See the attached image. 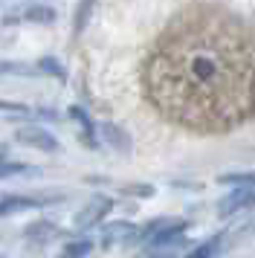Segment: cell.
Returning <instances> with one entry per match:
<instances>
[{
    "mask_svg": "<svg viewBox=\"0 0 255 258\" xmlns=\"http://www.w3.org/2000/svg\"><path fill=\"white\" fill-rule=\"evenodd\" d=\"M188 223L185 221H174V218H160V221L148 223L142 235H134L131 241H139V244H148L154 252H168V249H177L183 244V232Z\"/></svg>",
    "mask_w": 255,
    "mask_h": 258,
    "instance_id": "7a4b0ae2",
    "label": "cell"
},
{
    "mask_svg": "<svg viewBox=\"0 0 255 258\" xmlns=\"http://www.w3.org/2000/svg\"><path fill=\"white\" fill-rule=\"evenodd\" d=\"M220 241H223V235H212L209 241H203L200 246H195L192 252H185V255H180V258H212L220 249Z\"/></svg>",
    "mask_w": 255,
    "mask_h": 258,
    "instance_id": "9c48e42d",
    "label": "cell"
},
{
    "mask_svg": "<svg viewBox=\"0 0 255 258\" xmlns=\"http://www.w3.org/2000/svg\"><path fill=\"white\" fill-rule=\"evenodd\" d=\"M15 140L23 142V145H29V148H38V151H55L58 148L55 137L44 128H21L15 134Z\"/></svg>",
    "mask_w": 255,
    "mask_h": 258,
    "instance_id": "5b68a950",
    "label": "cell"
},
{
    "mask_svg": "<svg viewBox=\"0 0 255 258\" xmlns=\"http://www.w3.org/2000/svg\"><path fill=\"white\" fill-rule=\"evenodd\" d=\"M255 206V177L249 183H243V186H235L229 195H223L218 200V212L226 218V215H235V212L241 209H252Z\"/></svg>",
    "mask_w": 255,
    "mask_h": 258,
    "instance_id": "3957f363",
    "label": "cell"
},
{
    "mask_svg": "<svg viewBox=\"0 0 255 258\" xmlns=\"http://www.w3.org/2000/svg\"><path fill=\"white\" fill-rule=\"evenodd\" d=\"M26 238H29V244H46V241L55 238V223H49V221L32 223V226L26 229Z\"/></svg>",
    "mask_w": 255,
    "mask_h": 258,
    "instance_id": "52a82bcc",
    "label": "cell"
},
{
    "mask_svg": "<svg viewBox=\"0 0 255 258\" xmlns=\"http://www.w3.org/2000/svg\"><path fill=\"white\" fill-rule=\"evenodd\" d=\"M90 249H93L90 241H73V244L64 246L61 258H87V255H90Z\"/></svg>",
    "mask_w": 255,
    "mask_h": 258,
    "instance_id": "7c38bea8",
    "label": "cell"
},
{
    "mask_svg": "<svg viewBox=\"0 0 255 258\" xmlns=\"http://www.w3.org/2000/svg\"><path fill=\"white\" fill-rule=\"evenodd\" d=\"M26 209H41V200H38V198H26V195H12V198L0 200V215L26 212Z\"/></svg>",
    "mask_w": 255,
    "mask_h": 258,
    "instance_id": "8992f818",
    "label": "cell"
},
{
    "mask_svg": "<svg viewBox=\"0 0 255 258\" xmlns=\"http://www.w3.org/2000/svg\"><path fill=\"white\" fill-rule=\"evenodd\" d=\"M70 116L76 119L81 125V140L87 142V145H96V134H93V122H90V116L81 110V107H70Z\"/></svg>",
    "mask_w": 255,
    "mask_h": 258,
    "instance_id": "30bf717a",
    "label": "cell"
},
{
    "mask_svg": "<svg viewBox=\"0 0 255 258\" xmlns=\"http://www.w3.org/2000/svg\"><path fill=\"white\" fill-rule=\"evenodd\" d=\"M26 165L23 163H9V160H0V180L3 177H15V174H23Z\"/></svg>",
    "mask_w": 255,
    "mask_h": 258,
    "instance_id": "5bb4252c",
    "label": "cell"
},
{
    "mask_svg": "<svg viewBox=\"0 0 255 258\" xmlns=\"http://www.w3.org/2000/svg\"><path fill=\"white\" fill-rule=\"evenodd\" d=\"M139 258H174V249H168V252H148V255H139Z\"/></svg>",
    "mask_w": 255,
    "mask_h": 258,
    "instance_id": "ac0fdd59",
    "label": "cell"
},
{
    "mask_svg": "<svg viewBox=\"0 0 255 258\" xmlns=\"http://www.w3.org/2000/svg\"><path fill=\"white\" fill-rule=\"evenodd\" d=\"M32 67L26 64H15V61H0V76H32Z\"/></svg>",
    "mask_w": 255,
    "mask_h": 258,
    "instance_id": "4fadbf2b",
    "label": "cell"
},
{
    "mask_svg": "<svg viewBox=\"0 0 255 258\" xmlns=\"http://www.w3.org/2000/svg\"><path fill=\"white\" fill-rule=\"evenodd\" d=\"M38 70H41V73H52V76H58V79H64V70L58 67L55 58H44L41 64H38Z\"/></svg>",
    "mask_w": 255,
    "mask_h": 258,
    "instance_id": "2e32d148",
    "label": "cell"
},
{
    "mask_svg": "<svg viewBox=\"0 0 255 258\" xmlns=\"http://www.w3.org/2000/svg\"><path fill=\"white\" fill-rule=\"evenodd\" d=\"M134 226H131V223H113V226H107V229H104V235H102V244L104 246H110V244H116V241H122V238H134Z\"/></svg>",
    "mask_w": 255,
    "mask_h": 258,
    "instance_id": "ba28073f",
    "label": "cell"
},
{
    "mask_svg": "<svg viewBox=\"0 0 255 258\" xmlns=\"http://www.w3.org/2000/svg\"><path fill=\"white\" fill-rule=\"evenodd\" d=\"M90 6H93V0H81L79 15H76V35H79L81 29H84V21H87V12H90Z\"/></svg>",
    "mask_w": 255,
    "mask_h": 258,
    "instance_id": "9a60e30c",
    "label": "cell"
},
{
    "mask_svg": "<svg viewBox=\"0 0 255 258\" xmlns=\"http://www.w3.org/2000/svg\"><path fill=\"white\" fill-rule=\"evenodd\" d=\"M23 21H32V24H52L55 21V12L46 9V6H32L23 12Z\"/></svg>",
    "mask_w": 255,
    "mask_h": 258,
    "instance_id": "8fae6325",
    "label": "cell"
},
{
    "mask_svg": "<svg viewBox=\"0 0 255 258\" xmlns=\"http://www.w3.org/2000/svg\"><path fill=\"white\" fill-rule=\"evenodd\" d=\"M107 209H110V198H104V195L93 198L90 203L76 215V229H90V226H96V223L107 215Z\"/></svg>",
    "mask_w": 255,
    "mask_h": 258,
    "instance_id": "277c9868",
    "label": "cell"
},
{
    "mask_svg": "<svg viewBox=\"0 0 255 258\" xmlns=\"http://www.w3.org/2000/svg\"><path fill=\"white\" fill-rule=\"evenodd\" d=\"M142 87L162 116L195 134H226L255 113V32L220 6H192L151 47Z\"/></svg>",
    "mask_w": 255,
    "mask_h": 258,
    "instance_id": "6da1fadb",
    "label": "cell"
},
{
    "mask_svg": "<svg viewBox=\"0 0 255 258\" xmlns=\"http://www.w3.org/2000/svg\"><path fill=\"white\" fill-rule=\"evenodd\" d=\"M0 110L3 113H18V116H29L32 113L26 105H12V102H0Z\"/></svg>",
    "mask_w": 255,
    "mask_h": 258,
    "instance_id": "e0dca14e",
    "label": "cell"
}]
</instances>
